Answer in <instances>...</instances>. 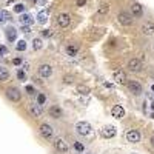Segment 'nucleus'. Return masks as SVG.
I'll list each match as a JSON object with an SVG mask.
<instances>
[{"label": "nucleus", "instance_id": "25", "mask_svg": "<svg viewBox=\"0 0 154 154\" xmlns=\"http://www.w3.org/2000/svg\"><path fill=\"white\" fill-rule=\"evenodd\" d=\"M10 20V13L8 11H0V22H6Z\"/></svg>", "mask_w": 154, "mask_h": 154}, {"label": "nucleus", "instance_id": "29", "mask_svg": "<svg viewBox=\"0 0 154 154\" xmlns=\"http://www.w3.org/2000/svg\"><path fill=\"white\" fill-rule=\"evenodd\" d=\"M45 102H46V96L40 93V94L37 96V103H39V105H43Z\"/></svg>", "mask_w": 154, "mask_h": 154}, {"label": "nucleus", "instance_id": "27", "mask_svg": "<svg viewBox=\"0 0 154 154\" xmlns=\"http://www.w3.org/2000/svg\"><path fill=\"white\" fill-rule=\"evenodd\" d=\"M77 91H79L80 94H88V93H89V88L85 86V85H79V86H77Z\"/></svg>", "mask_w": 154, "mask_h": 154}, {"label": "nucleus", "instance_id": "33", "mask_svg": "<svg viewBox=\"0 0 154 154\" xmlns=\"http://www.w3.org/2000/svg\"><path fill=\"white\" fill-rule=\"evenodd\" d=\"M25 89H26V93H28V94H32V93H34V88H32L31 85H26Z\"/></svg>", "mask_w": 154, "mask_h": 154}, {"label": "nucleus", "instance_id": "12", "mask_svg": "<svg viewBox=\"0 0 154 154\" xmlns=\"http://www.w3.org/2000/svg\"><path fill=\"white\" fill-rule=\"evenodd\" d=\"M39 74H40V77H51V74H52V68L49 66V65H40L39 66Z\"/></svg>", "mask_w": 154, "mask_h": 154}, {"label": "nucleus", "instance_id": "28", "mask_svg": "<svg viewBox=\"0 0 154 154\" xmlns=\"http://www.w3.org/2000/svg\"><path fill=\"white\" fill-rule=\"evenodd\" d=\"M74 148H76V151H79V153H83V151H85V145L80 143V142H76V143H74Z\"/></svg>", "mask_w": 154, "mask_h": 154}, {"label": "nucleus", "instance_id": "17", "mask_svg": "<svg viewBox=\"0 0 154 154\" xmlns=\"http://www.w3.org/2000/svg\"><path fill=\"white\" fill-rule=\"evenodd\" d=\"M49 116L52 117V119H59V117H62V110L57 106V105H52L51 108H49Z\"/></svg>", "mask_w": 154, "mask_h": 154}, {"label": "nucleus", "instance_id": "16", "mask_svg": "<svg viewBox=\"0 0 154 154\" xmlns=\"http://www.w3.org/2000/svg\"><path fill=\"white\" fill-rule=\"evenodd\" d=\"M111 114H113V117H116V119H122V117L125 116V110H123V106H120V105L113 106Z\"/></svg>", "mask_w": 154, "mask_h": 154}, {"label": "nucleus", "instance_id": "9", "mask_svg": "<svg viewBox=\"0 0 154 154\" xmlns=\"http://www.w3.org/2000/svg\"><path fill=\"white\" fill-rule=\"evenodd\" d=\"M142 14H143V6L140 3H134L131 6V15L136 17V19H139V17H142Z\"/></svg>", "mask_w": 154, "mask_h": 154}, {"label": "nucleus", "instance_id": "38", "mask_svg": "<svg viewBox=\"0 0 154 154\" xmlns=\"http://www.w3.org/2000/svg\"><path fill=\"white\" fill-rule=\"evenodd\" d=\"M22 31H23V32H29V26H23Z\"/></svg>", "mask_w": 154, "mask_h": 154}, {"label": "nucleus", "instance_id": "15", "mask_svg": "<svg viewBox=\"0 0 154 154\" xmlns=\"http://www.w3.org/2000/svg\"><path fill=\"white\" fill-rule=\"evenodd\" d=\"M142 32L145 35H153L154 34V23L153 22H145L142 25Z\"/></svg>", "mask_w": 154, "mask_h": 154}, {"label": "nucleus", "instance_id": "7", "mask_svg": "<svg viewBox=\"0 0 154 154\" xmlns=\"http://www.w3.org/2000/svg\"><path fill=\"white\" fill-rule=\"evenodd\" d=\"M52 145H54V148H56L57 151H60V153H68V150H69L68 143L63 139H56L52 142Z\"/></svg>", "mask_w": 154, "mask_h": 154}, {"label": "nucleus", "instance_id": "6", "mask_svg": "<svg viewBox=\"0 0 154 154\" xmlns=\"http://www.w3.org/2000/svg\"><path fill=\"white\" fill-rule=\"evenodd\" d=\"M116 133H117V131H116V128H114L113 125H106V126H103L102 131H100V134L103 136L105 139H113L114 136H116Z\"/></svg>", "mask_w": 154, "mask_h": 154}, {"label": "nucleus", "instance_id": "42", "mask_svg": "<svg viewBox=\"0 0 154 154\" xmlns=\"http://www.w3.org/2000/svg\"><path fill=\"white\" fill-rule=\"evenodd\" d=\"M153 119H154V113H153Z\"/></svg>", "mask_w": 154, "mask_h": 154}, {"label": "nucleus", "instance_id": "4", "mask_svg": "<svg viewBox=\"0 0 154 154\" xmlns=\"http://www.w3.org/2000/svg\"><path fill=\"white\" fill-rule=\"evenodd\" d=\"M6 97L10 99L11 102H19L22 94H20V91L17 88H10V89H6Z\"/></svg>", "mask_w": 154, "mask_h": 154}, {"label": "nucleus", "instance_id": "32", "mask_svg": "<svg viewBox=\"0 0 154 154\" xmlns=\"http://www.w3.org/2000/svg\"><path fill=\"white\" fill-rule=\"evenodd\" d=\"M63 82H65L66 85L72 83V82H74V77H72V76H65V77H63Z\"/></svg>", "mask_w": 154, "mask_h": 154}, {"label": "nucleus", "instance_id": "22", "mask_svg": "<svg viewBox=\"0 0 154 154\" xmlns=\"http://www.w3.org/2000/svg\"><path fill=\"white\" fill-rule=\"evenodd\" d=\"M8 77H10V72H8V69L3 68V66H0V80L5 82V80H8Z\"/></svg>", "mask_w": 154, "mask_h": 154}, {"label": "nucleus", "instance_id": "8", "mask_svg": "<svg viewBox=\"0 0 154 154\" xmlns=\"http://www.w3.org/2000/svg\"><path fill=\"white\" fill-rule=\"evenodd\" d=\"M128 88H130V91L133 93V94H136V96H140L142 94V85L139 83V82H136V80H131V82H128Z\"/></svg>", "mask_w": 154, "mask_h": 154}, {"label": "nucleus", "instance_id": "34", "mask_svg": "<svg viewBox=\"0 0 154 154\" xmlns=\"http://www.w3.org/2000/svg\"><path fill=\"white\" fill-rule=\"evenodd\" d=\"M42 35H45V37H49V35H51V29H45V31H42Z\"/></svg>", "mask_w": 154, "mask_h": 154}, {"label": "nucleus", "instance_id": "30", "mask_svg": "<svg viewBox=\"0 0 154 154\" xmlns=\"http://www.w3.org/2000/svg\"><path fill=\"white\" fill-rule=\"evenodd\" d=\"M14 11H15V13H23V11H25V5H22V3L15 5V6H14Z\"/></svg>", "mask_w": 154, "mask_h": 154}, {"label": "nucleus", "instance_id": "41", "mask_svg": "<svg viewBox=\"0 0 154 154\" xmlns=\"http://www.w3.org/2000/svg\"><path fill=\"white\" fill-rule=\"evenodd\" d=\"M151 89H153V93H154V85H153V86H151Z\"/></svg>", "mask_w": 154, "mask_h": 154}, {"label": "nucleus", "instance_id": "20", "mask_svg": "<svg viewBox=\"0 0 154 154\" xmlns=\"http://www.w3.org/2000/svg\"><path fill=\"white\" fill-rule=\"evenodd\" d=\"M77 52H79L77 45H69V46H66V54H68V56H76Z\"/></svg>", "mask_w": 154, "mask_h": 154}, {"label": "nucleus", "instance_id": "31", "mask_svg": "<svg viewBox=\"0 0 154 154\" xmlns=\"http://www.w3.org/2000/svg\"><path fill=\"white\" fill-rule=\"evenodd\" d=\"M8 54V48L3 46V45H0V57H5Z\"/></svg>", "mask_w": 154, "mask_h": 154}, {"label": "nucleus", "instance_id": "10", "mask_svg": "<svg viewBox=\"0 0 154 154\" xmlns=\"http://www.w3.org/2000/svg\"><path fill=\"white\" fill-rule=\"evenodd\" d=\"M114 80L117 83H120V85H123V83H126V74L122 71V69H117V71H114Z\"/></svg>", "mask_w": 154, "mask_h": 154}, {"label": "nucleus", "instance_id": "21", "mask_svg": "<svg viewBox=\"0 0 154 154\" xmlns=\"http://www.w3.org/2000/svg\"><path fill=\"white\" fill-rule=\"evenodd\" d=\"M6 37H8V40H10V42H14L15 37H17V31L14 28H10V29L6 31Z\"/></svg>", "mask_w": 154, "mask_h": 154}, {"label": "nucleus", "instance_id": "24", "mask_svg": "<svg viewBox=\"0 0 154 154\" xmlns=\"http://www.w3.org/2000/svg\"><path fill=\"white\" fill-rule=\"evenodd\" d=\"M42 46H43V42H42V39H34V40H32V48H34L35 51L42 49Z\"/></svg>", "mask_w": 154, "mask_h": 154}, {"label": "nucleus", "instance_id": "37", "mask_svg": "<svg viewBox=\"0 0 154 154\" xmlns=\"http://www.w3.org/2000/svg\"><path fill=\"white\" fill-rule=\"evenodd\" d=\"M13 63H14V65H20V63H22V59H14Z\"/></svg>", "mask_w": 154, "mask_h": 154}, {"label": "nucleus", "instance_id": "13", "mask_svg": "<svg viewBox=\"0 0 154 154\" xmlns=\"http://www.w3.org/2000/svg\"><path fill=\"white\" fill-rule=\"evenodd\" d=\"M126 140L131 142V143L140 142V133L139 131H128V133H126Z\"/></svg>", "mask_w": 154, "mask_h": 154}, {"label": "nucleus", "instance_id": "36", "mask_svg": "<svg viewBox=\"0 0 154 154\" xmlns=\"http://www.w3.org/2000/svg\"><path fill=\"white\" fill-rule=\"evenodd\" d=\"M76 3H77V6H85L86 0H76Z\"/></svg>", "mask_w": 154, "mask_h": 154}, {"label": "nucleus", "instance_id": "14", "mask_svg": "<svg viewBox=\"0 0 154 154\" xmlns=\"http://www.w3.org/2000/svg\"><path fill=\"white\" fill-rule=\"evenodd\" d=\"M29 113H31L34 117H40L42 113H43L42 105H39V103H31V105H29Z\"/></svg>", "mask_w": 154, "mask_h": 154}, {"label": "nucleus", "instance_id": "2", "mask_svg": "<svg viewBox=\"0 0 154 154\" xmlns=\"http://www.w3.org/2000/svg\"><path fill=\"white\" fill-rule=\"evenodd\" d=\"M76 130H77V133L80 134V136H89L91 134V125H89L88 122H79L77 125H76Z\"/></svg>", "mask_w": 154, "mask_h": 154}, {"label": "nucleus", "instance_id": "5", "mask_svg": "<svg viewBox=\"0 0 154 154\" xmlns=\"http://www.w3.org/2000/svg\"><path fill=\"white\" fill-rule=\"evenodd\" d=\"M40 134L43 136L45 139H51L52 136H54V130H52V126L48 125V123H42L40 125Z\"/></svg>", "mask_w": 154, "mask_h": 154}, {"label": "nucleus", "instance_id": "11", "mask_svg": "<svg viewBox=\"0 0 154 154\" xmlns=\"http://www.w3.org/2000/svg\"><path fill=\"white\" fill-rule=\"evenodd\" d=\"M128 68H130L131 71H134V72L140 71V69H142V60H139V59H131V60L128 62Z\"/></svg>", "mask_w": 154, "mask_h": 154}, {"label": "nucleus", "instance_id": "39", "mask_svg": "<svg viewBox=\"0 0 154 154\" xmlns=\"http://www.w3.org/2000/svg\"><path fill=\"white\" fill-rule=\"evenodd\" d=\"M151 145H153V147H154V136H153V137H151Z\"/></svg>", "mask_w": 154, "mask_h": 154}, {"label": "nucleus", "instance_id": "19", "mask_svg": "<svg viewBox=\"0 0 154 154\" xmlns=\"http://www.w3.org/2000/svg\"><path fill=\"white\" fill-rule=\"evenodd\" d=\"M108 13H110V5H108V3L99 5V8H97V14L99 15H106Z\"/></svg>", "mask_w": 154, "mask_h": 154}, {"label": "nucleus", "instance_id": "35", "mask_svg": "<svg viewBox=\"0 0 154 154\" xmlns=\"http://www.w3.org/2000/svg\"><path fill=\"white\" fill-rule=\"evenodd\" d=\"M17 77H19L20 80H25V72H23V71H19V72H17Z\"/></svg>", "mask_w": 154, "mask_h": 154}, {"label": "nucleus", "instance_id": "1", "mask_svg": "<svg viewBox=\"0 0 154 154\" xmlns=\"http://www.w3.org/2000/svg\"><path fill=\"white\" fill-rule=\"evenodd\" d=\"M117 20H119V23L123 25V26H131L133 25V15L130 13L122 11V13H119V15H117Z\"/></svg>", "mask_w": 154, "mask_h": 154}, {"label": "nucleus", "instance_id": "26", "mask_svg": "<svg viewBox=\"0 0 154 154\" xmlns=\"http://www.w3.org/2000/svg\"><path fill=\"white\" fill-rule=\"evenodd\" d=\"M15 48H17V51H25V49H26V42H25V40H20V42H17Z\"/></svg>", "mask_w": 154, "mask_h": 154}, {"label": "nucleus", "instance_id": "23", "mask_svg": "<svg viewBox=\"0 0 154 154\" xmlns=\"http://www.w3.org/2000/svg\"><path fill=\"white\" fill-rule=\"evenodd\" d=\"M46 20H48V14L45 13V11H40L37 14V22L39 23H46Z\"/></svg>", "mask_w": 154, "mask_h": 154}, {"label": "nucleus", "instance_id": "40", "mask_svg": "<svg viewBox=\"0 0 154 154\" xmlns=\"http://www.w3.org/2000/svg\"><path fill=\"white\" fill-rule=\"evenodd\" d=\"M151 110H153V111H154V102H153V103H151Z\"/></svg>", "mask_w": 154, "mask_h": 154}, {"label": "nucleus", "instance_id": "18", "mask_svg": "<svg viewBox=\"0 0 154 154\" xmlns=\"http://www.w3.org/2000/svg\"><path fill=\"white\" fill-rule=\"evenodd\" d=\"M19 20H20V23H22L23 26H29V25H32V22H34V20L31 19L29 14H22Z\"/></svg>", "mask_w": 154, "mask_h": 154}, {"label": "nucleus", "instance_id": "3", "mask_svg": "<svg viewBox=\"0 0 154 154\" xmlns=\"http://www.w3.org/2000/svg\"><path fill=\"white\" fill-rule=\"evenodd\" d=\"M69 23H71V17H69V14L62 13V14L57 15V25L60 26V28H66V26H69Z\"/></svg>", "mask_w": 154, "mask_h": 154}]
</instances>
